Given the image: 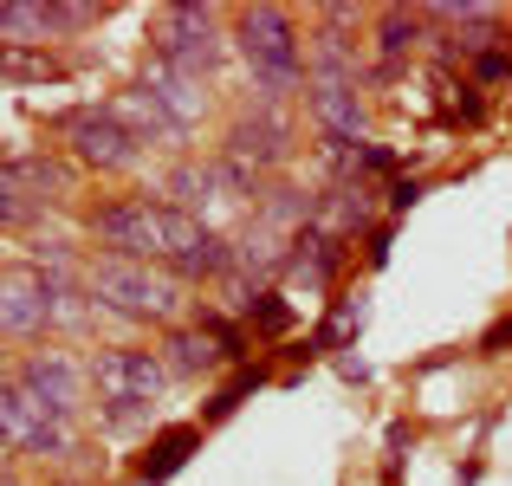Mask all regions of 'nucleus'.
<instances>
[{"label":"nucleus","mask_w":512,"mask_h":486,"mask_svg":"<svg viewBox=\"0 0 512 486\" xmlns=\"http://www.w3.org/2000/svg\"><path fill=\"white\" fill-rule=\"evenodd\" d=\"M175 376L163 370L150 344H98L91 357V396L98 409H156Z\"/></svg>","instance_id":"0eeeda50"},{"label":"nucleus","mask_w":512,"mask_h":486,"mask_svg":"<svg viewBox=\"0 0 512 486\" xmlns=\"http://www.w3.org/2000/svg\"><path fill=\"white\" fill-rule=\"evenodd\" d=\"M13 480V454H0V486H7Z\"/></svg>","instance_id":"a878e982"},{"label":"nucleus","mask_w":512,"mask_h":486,"mask_svg":"<svg viewBox=\"0 0 512 486\" xmlns=\"http://www.w3.org/2000/svg\"><path fill=\"white\" fill-rule=\"evenodd\" d=\"M422 7H383V13H376V52H383V72H396V59H402V52H409L415 46V39H422Z\"/></svg>","instance_id":"f3484780"},{"label":"nucleus","mask_w":512,"mask_h":486,"mask_svg":"<svg viewBox=\"0 0 512 486\" xmlns=\"http://www.w3.org/2000/svg\"><path fill=\"white\" fill-rule=\"evenodd\" d=\"M46 208H52L46 195H33L26 182H13V175L0 169V227H33Z\"/></svg>","instance_id":"6ab92c4d"},{"label":"nucleus","mask_w":512,"mask_h":486,"mask_svg":"<svg viewBox=\"0 0 512 486\" xmlns=\"http://www.w3.org/2000/svg\"><path fill=\"white\" fill-rule=\"evenodd\" d=\"M506 72H512V52H500V46H487L474 59V78H487V85H493V78H506Z\"/></svg>","instance_id":"5701e85b"},{"label":"nucleus","mask_w":512,"mask_h":486,"mask_svg":"<svg viewBox=\"0 0 512 486\" xmlns=\"http://www.w3.org/2000/svg\"><path fill=\"white\" fill-rule=\"evenodd\" d=\"M46 486H91L85 474H59V480H46Z\"/></svg>","instance_id":"393cba45"},{"label":"nucleus","mask_w":512,"mask_h":486,"mask_svg":"<svg viewBox=\"0 0 512 486\" xmlns=\"http://www.w3.org/2000/svg\"><path fill=\"white\" fill-rule=\"evenodd\" d=\"M415 195H422V188H415V182H396V188H389V208H409Z\"/></svg>","instance_id":"b1692460"},{"label":"nucleus","mask_w":512,"mask_h":486,"mask_svg":"<svg viewBox=\"0 0 512 486\" xmlns=\"http://www.w3.org/2000/svg\"><path fill=\"white\" fill-rule=\"evenodd\" d=\"M0 78H13V85H46V78H65V59L52 46H0Z\"/></svg>","instance_id":"a211bd4d"},{"label":"nucleus","mask_w":512,"mask_h":486,"mask_svg":"<svg viewBox=\"0 0 512 486\" xmlns=\"http://www.w3.org/2000/svg\"><path fill=\"white\" fill-rule=\"evenodd\" d=\"M227 156H240L247 169H279V162L292 156V124L286 111H273V104H253V111H240L234 124H227Z\"/></svg>","instance_id":"f8f14e48"},{"label":"nucleus","mask_w":512,"mask_h":486,"mask_svg":"<svg viewBox=\"0 0 512 486\" xmlns=\"http://www.w3.org/2000/svg\"><path fill=\"white\" fill-rule=\"evenodd\" d=\"M195 448H201V428H195V422L163 428V435H156L150 448H143V461H137V486H163L169 474H182Z\"/></svg>","instance_id":"2eb2a0df"},{"label":"nucleus","mask_w":512,"mask_h":486,"mask_svg":"<svg viewBox=\"0 0 512 486\" xmlns=\"http://www.w3.org/2000/svg\"><path fill=\"white\" fill-rule=\"evenodd\" d=\"M363 312H370V305H363V292H357V299H338V305H331V318H325V331H318L312 344H318V350H338V344H350V337L363 331Z\"/></svg>","instance_id":"aec40b11"},{"label":"nucleus","mask_w":512,"mask_h":486,"mask_svg":"<svg viewBox=\"0 0 512 486\" xmlns=\"http://www.w3.org/2000/svg\"><path fill=\"white\" fill-rule=\"evenodd\" d=\"M240 318H247V324H253V331H266V337H279V331H292V305H286V299H279V292H273V286H266V292H253V305H247V312H240Z\"/></svg>","instance_id":"412c9836"},{"label":"nucleus","mask_w":512,"mask_h":486,"mask_svg":"<svg viewBox=\"0 0 512 486\" xmlns=\"http://www.w3.org/2000/svg\"><path fill=\"white\" fill-rule=\"evenodd\" d=\"M247 389H260V370H240L227 389H214V402L201 409V422H227V415H234L240 402H247Z\"/></svg>","instance_id":"4be33fe9"},{"label":"nucleus","mask_w":512,"mask_h":486,"mask_svg":"<svg viewBox=\"0 0 512 486\" xmlns=\"http://www.w3.org/2000/svg\"><path fill=\"white\" fill-rule=\"evenodd\" d=\"M7 486H26V480H20V474H13V480H7Z\"/></svg>","instance_id":"bb28decb"},{"label":"nucleus","mask_w":512,"mask_h":486,"mask_svg":"<svg viewBox=\"0 0 512 486\" xmlns=\"http://www.w3.org/2000/svg\"><path fill=\"white\" fill-rule=\"evenodd\" d=\"M137 91L169 117L175 130H182V137L201 124V111H208V85H201V78H188V72H175V65H169V59H156V52H143Z\"/></svg>","instance_id":"9b49d317"},{"label":"nucleus","mask_w":512,"mask_h":486,"mask_svg":"<svg viewBox=\"0 0 512 486\" xmlns=\"http://www.w3.org/2000/svg\"><path fill=\"white\" fill-rule=\"evenodd\" d=\"M208 221L169 208L163 195H117L85 208V234L98 240V253H117V260H143V266H169L188 240L201 234Z\"/></svg>","instance_id":"f257e3e1"},{"label":"nucleus","mask_w":512,"mask_h":486,"mask_svg":"<svg viewBox=\"0 0 512 486\" xmlns=\"http://www.w3.org/2000/svg\"><path fill=\"white\" fill-rule=\"evenodd\" d=\"M13 376H20L26 389H33L39 402H46L59 422L78 428V415H85V396H91V363L72 357V344H33L20 363H13Z\"/></svg>","instance_id":"6e6552de"},{"label":"nucleus","mask_w":512,"mask_h":486,"mask_svg":"<svg viewBox=\"0 0 512 486\" xmlns=\"http://www.w3.org/2000/svg\"><path fill=\"white\" fill-rule=\"evenodd\" d=\"M305 117L325 143H363V124H370L363 78H305Z\"/></svg>","instance_id":"9d476101"},{"label":"nucleus","mask_w":512,"mask_h":486,"mask_svg":"<svg viewBox=\"0 0 512 486\" xmlns=\"http://www.w3.org/2000/svg\"><path fill=\"white\" fill-rule=\"evenodd\" d=\"M234 46L247 59V78L260 91V104L279 111L286 98H305V39H299V20L286 7H240Z\"/></svg>","instance_id":"7ed1b4c3"},{"label":"nucleus","mask_w":512,"mask_h":486,"mask_svg":"<svg viewBox=\"0 0 512 486\" xmlns=\"http://www.w3.org/2000/svg\"><path fill=\"white\" fill-rule=\"evenodd\" d=\"M156 357H163V370L175 376V383H195V376H214L221 363H234L221 344H214L208 331H201L195 318L175 324V331H163V344H156Z\"/></svg>","instance_id":"ddd939ff"},{"label":"nucleus","mask_w":512,"mask_h":486,"mask_svg":"<svg viewBox=\"0 0 512 486\" xmlns=\"http://www.w3.org/2000/svg\"><path fill=\"white\" fill-rule=\"evenodd\" d=\"M0 448L13 461H39V467H65L72 474L78 467V428L59 422L13 370H0Z\"/></svg>","instance_id":"20e7f679"},{"label":"nucleus","mask_w":512,"mask_h":486,"mask_svg":"<svg viewBox=\"0 0 512 486\" xmlns=\"http://www.w3.org/2000/svg\"><path fill=\"white\" fill-rule=\"evenodd\" d=\"M227 46H234V33H227V13H221V7H201V0L156 7V20H150V52H156V59H169L175 72L201 78V85L221 72Z\"/></svg>","instance_id":"39448f33"},{"label":"nucleus","mask_w":512,"mask_h":486,"mask_svg":"<svg viewBox=\"0 0 512 486\" xmlns=\"http://www.w3.org/2000/svg\"><path fill=\"white\" fill-rule=\"evenodd\" d=\"M52 130L65 137L72 162H85L98 175H124L143 162V137L117 117V104H72V111L52 117Z\"/></svg>","instance_id":"423d86ee"},{"label":"nucleus","mask_w":512,"mask_h":486,"mask_svg":"<svg viewBox=\"0 0 512 486\" xmlns=\"http://www.w3.org/2000/svg\"><path fill=\"white\" fill-rule=\"evenodd\" d=\"M214 195H227L214 162H175L169 182H163V201H169V208H182V214H195V221H201V208H208Z\"/></svg>","instance_id":"dca6fc26"},{"label":"nucleus","mask_w":512,"mask_h":486,"mask_svg":"<svg viewBox=\"0 0 512 486\" xmlns=\"http://www.w3.org/2000/svg\"><path fill=\"white\" fill-rule=\"evenodd\" d=\"M85 292L98 299L104 318H124V324H188V286H175L163 266H143V260H117V253H85Z\"/></svg>","instance_id":"f03ea898"},{"label":"nucleus","mask_w":512,"mask_h":486,"mask_svg":"<svg viewBox=\"0 0 512 486\" xmlns=\"http://www.w3.org/2000/svg\"><path fill=\"white\" fill-rule=\"evenodd\" d=\"M111 7H46V0H0V46H52L65 33L98 26Z\"/></svg>","instance_id":"1a4fd4ad"},{"label":"nucleus","mask_w":512,"mask_h":486,"mask_svg":"<svg viewBox=\"0 0 512 486\" xmlns=\"http://www.w3.org/2000/svg\"><path fill=\"white\" fill-rule=\"evenodd\" d=\"M344 260V240L325 234V227H299L292 234V253H286V279H305V286H325Z\"/></svg>","instance_id":"4468645a"}]
</instances>
